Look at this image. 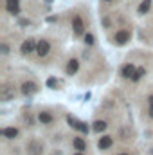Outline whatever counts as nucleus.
<instances>
[{
	"mask_svg": "<svg viewBox=\"0 0 153 155\" xmlns=\"http://www.w3.org/2000/svg\"><path fill=\"white\" fill-rule=\"evenodd\" d=\"M70 146H72V150H74V152H83V153L88 150V144H86V141H85L81 135L72 137V141H70Z\"/></svg>",
	"mask_w": 153,
	"mask_h": 155,
	"instance_id": "obj_12",
	"label": "nucleus"
},
{
	"mask_svg": "<svg viewBox=\"0 0 153 155\" xmlns=\"http://www.w3.org/2000/svg\"><path fill=\"white\" fill-rule=\"evenodd\" d=\"M135 72H137V65L132 63V61L124 63V65L121 67V71H119V74H121L122 79H132V78L135 76Z\"/></svg>",
	"mask_w": 153,
	"mask_h": 155,
	"instance_id": "obj_9",
	"label": "nucleus"
},
{
	"mask_svg": "<svg viewBox=\"0 0 153 155\" xmlns=\"http://www.w3.org/2000/svg\"><path fill=\"white\" fill-rule=\"evenodd\" d=\"M148 117L153 119V107H148Z\"/></svg>",
	"mask_w": 153,
	"mask_h": 155,
	"instance_id": "obj_23",
	"label": "nucleus"
},
{
	"mask_svg": "<svg viewBox=\"0 0 153 155\" xmlns=\"http://www.w3.org/2000/svg\"><path fill=\"white\" fill-rule=\"evenodd\" d=\"M36 40L34 38H27L24 40V43L20 45V52H22V56H29V54H33V52H36Z\"/></svg>",
	"mask_w": 153,
	"mask_h": 155,
	"instance_id": "obj_7",
	"label": "nucleus"
},
{
	"mask_svg": "<svg viewBox=\"0 0 153 155\" xmlns=\"http://www.w3.org/2000/svg\"><path fill=\"white\" fill-rule=\"evenodd\" d=\"M151 4H153V0H144V2L141 4V7H139V13H141V15L148 13V11H150V7H151Z\"/></svg>",
	"mask_w": 153,
	"mask_h": 155,
	"instance_id": "obj_19",
	"label": "nucleus"
},
{
	"mask_svg": "<svg viewBox=\"0 0 153 155\" xmlns=\"http://www.w3.org/2000/svg\"><path fill=\"white\" fill-rule=\"evenodd\" d=\"M4 9H5V13L16 16L22 9V2L20 0H4Z\"/></svg>",
	"mask_w": 153,
	"mask_h": 155,
	"instance_id": "obj_8",
	"label": "nucleus"
},
{
	"mask_svg": "<svg viewBox=\"0 0 153 155\" xmlns=\"http://www.w3.org/2000/svg\"><path fill=\"white\" fill-rule=\"evenodd\" d=\"M36 119H38L40 124H43V126H50V124H54V121H56V117H54V114H52L50 110H40Z\"/></svg>",
	"mask_w": 153,
	"mask_h": 155,
	"instance_id": "obj_10",
	"label": "nucleus"
},
{
	"mask_svg": "<svg viewBox=\"0 0 153 155\" xmlns=\"http://www.w3.org/2000/svg\"><path fill=\"white\" fill-rule=\"evenodd\" d=\"M146 103H148V107H153V94H150V96H148Z\"/></svg>",
	"mask_w": 153,
	"mask_h": 155,
	"instance_id": "obj_22",
	"label": "nucleus"
},
{
	"mask_svg": "<svg viewBox=\"0 0 153 155\" xmlns=\"http://www.w3.org/2000/svg\"><path fill=\"white\" fill-rule=\"evenodd\" d=\"M70 25H72V33H74L76 38H79V36L85 35V20H83L81 15H74V16H72Z\"/></svg>",
	"mask_w": 153,
	"mask_h": 155,
	"instance_id": "obj_2",
	"label": "nucleus"
},
{
	"mask_svg": "<svg viewBox=\"0 0 153 155\" xmlns=\"http://www.w3.org/2000/svg\"><path fill=\"white\" fill-rule=\"evenodd\" d=\"M50 49H52L50 41H49L47 38H41L38 41V45H36V54H38L40 58H45V56L50 52Z\"/></svg>",
	"mask_w": 153,
	"mask_h": 155,
	"instance_id": "obj_11",
	"label": "nucleus"
},
{
	"mask_svg": "<svg viewBox=\"0 0 153 155\" xmlns=\"http://www.w3.org/2000/svg\"><path fill=\"white\" fill-rule=\"evenodd\" d=\"M114 144H115V139H114V135H110V134H103V135L97 139V148H99L101 152L110 150Z\"/></svg>",
	"mask_w": 153,
	"mask_h": 155,
	"instance_id": "obj_5",
	"label": "nucleus"
},
{
	"mask_svg": "<svg viewBox=\"0 0 153 155\" xmlns=\"http://www.w3.org/2000/svg\"><path fill=\"white\" fill-rule=\"evenodd\" d=\"M2 137H4L5 141H15V139L20 137V128L15 126V124H11V126H4V128H2Z\"/></svg>",
	"mask_w": 153,
	"mask_h": 155,
	"instance_id": "obj_6",
	"label": "nucleus"
},
{
	"mask_svg": "<svg viewBox=\"0 0 153 155\" xmlns=\"http://www.w3.org/2000/svg\"><path fill=\"white\" fill-rule=\"evenodd\" d=\"M45 152H47V148H45V143L41 139L31 137L25 143V155H45Z\"/></svg>",
	"mask_w": 153,
	"mask_h": 155,
	"instance_id": "obj_1",
	"label": "nucleus"
},
{
	"mask_svg": "<svg viewBox=\"0 0 153 155\" xmlns=\"http://www.w3.org/2000/svg\"><path fill=\"white\" fill-rule=\"evenodd\" d=\"M77 69H79V61H77V58H70L69 61H67V67H65V72L69 74V76H72V74H76Z\"/></svg>",
	"mask_w": 153,
	"mask_h": 155,
	"instance_id": "obj_14",
	"label": "nucleus"
},
{
	"mask_svg": "<svg viewBox=\"0 0 153 155\" xmlns=\"http://www.w3.org/2000/svg\"><path fill=\"white\" fill-rule=\"evenodd\" d=\"M20 92H22L24 96H33V94L38 92V83L33 81V79H24V81L20 83Z\"/></svg>",
	"mask_w": 153,
	"mask_h": 155,
	"instance_id": "obj_4",
	"label": "nucleus"
},
{
	"mask_svg": "<svg viewBox=\"0 0 153 155\" xmlns=\"http://www.w3.org/2000/svg\"><path fill=\"white\" fill-rule=\"evenodd\" d=\"M72 155H85V153H83V152H74Z\"/></svg>",
	"mask_w": 153,
	"mask_h": 155,
	"instance_id": "obj_25",
	"label": "nucleus"
},
{
	"mask_svg": "<svg viewBox=\"0 0 153 155\" xmlns=\"http://www.w3.org/2000/svg\"><path fill=\"white\" fill-rule=\"evenodd\" d=\"M132 40V31H128V29H119V31H115L114 36H112V43L115 45H124V43H128Z\"/></svg>",
	"mask_w": 153,
	"mask_h": 155,
	"instance_id": "obj_3",
	"label": "nucleus"
},
{
	"mask_svg": "<svg viewBox=\"0 0 153 155\" xmlns=\"http://www.w3.org/2000/svg\"><path fill=\"white\" fill-rule=\"evenodd\" d=\"M94 41H96V40H94V35H92V33H86V35H85V43H86L88 47H92Z\"/></svg>",
	"mask_w": 153,
	"mask_h": 155,
	"instance_id": "obj_20",
	"label": "nucleus"
},
{
	"mask_svg": "<svg viewBox=\"0 0 153 155\" xmlns=\"http://www.w3.org/2000/svg\"><path fill=\"white\" fill-rule=\"evenodd\" d=\"M119 139L124 141V143H128V141L133 139V132L130 130V126H122V128H119Z\"/></svg>",
	"mask_w": 153,
	"mask_h": 155,
	"instance_id": "obj_15",
	"label": "nucleus"
},
{
	"mask_svg": "<svg viewBox=\"0 0 153 155\" xmlns=\"http://www.w3.org/2000/svg\"><path fill=\"white\" fill-rule=\"evenodd\" d=\"M106 126H108V123H106L105 119H96V121H94V132H96V134L105 132V130H106Z\"/></svg>",
	"mask_w": 153,
	"mask_h": 155,
	"instance_id": "obj_16",
	"label": "nucleus"
},
{
	"mask_svg": "<svg viewBox=\"0 0 153 155\" xmlns=\"http://www.w3.org/2000/svg\"><path fill=\"white\" fill-rule=\"evenodd\" d=\"M15 87L13 85H9V83H4L2 85V94H0V97H2V101H7V99H11V97H15Z\"/></svg>",
	"mask_w": 153,
	"mask_h": 155,
	"instance_id": "obj_13",
	"label": "nucleus"
},
{
	"mask_svg": "<svg viewBox=\"0 0 153 155\" xmlns=\"http://www.w3.org/2000/svg\"><path fill=\"white\" fill-rule=\"evenodd\" d=\"M101 2H112V0H101Z\"/></svg>",
	"mask_w": 153,
	"mask_h": 155,
	"instance_id": "obj_26",
	"label": "nucleus"
},
{
	"mask_svg": "<svg viewBox=\"0 0 153 155\" xmlns=\"http://www.w3.org/2000/svg\"><path fill=\"white\" fill-rule=\"evenodd\" d=\"M22 117H24V123H25L29 128H33V126H34V121H38V119H34V117H33L31 112L27 114V110H24V116H22Z\"/></svg>",
	"mask_w": 153,
	"mask_h": 155,
	"instance_id": "obj_17",
	"label": "nucleus"
},
{
	"mask_svg": "<svg viewBox=\"0 0 153 155\" xmlns=\"http://www.w3.org/2000/svg\"><path fill=\"white\" fill-rule=\"evenodd\" d=\"M115 155H132L130 152H119V153H115Z\"/></svg>",
	"mask_w": 153,
	"mask_h": 155,
	"instance_id": "obj_24",
	"label": "nucleus"
},
{
	"mask_svg": "<svg viewBox=\"0 0 153 155\" xmlns=\"http://www.w3.org/2000/svg\"><path fill=\"white\" fill-rule=\"evenodd\" d=\"M79 130H81V132H85V134H88V126H86L85 123H81V126H79Z\"/></svg>",
	"mask_w": 153,
	"mask_h": 155,
	"instance_id": "obj_21",
	"label": "nucleus"
},
{
	"mask_svg": "<svg viewBox=\"0 0 153 155\" xmlns=\"http://www.w3.org/2000/svg\"><path fill=\"white\" fill-rule=\"evenodd\" d=\"M144 76H146V69H144V67H141V69H137V72H135V76L132 78V81H133V83H139Z\"/></svg>",
	"mask_w": 153,
	"mask_h": 155,
	"instance_id": "obj_18",
	"label": "nucleus"
}]
</instances>
